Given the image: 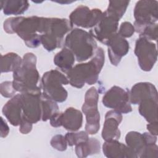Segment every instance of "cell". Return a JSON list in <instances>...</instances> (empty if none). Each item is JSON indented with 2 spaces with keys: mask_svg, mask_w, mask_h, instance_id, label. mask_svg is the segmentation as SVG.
Returning a JSON list of instances; mask_svg holds the SVG:
<instances>
[{
  "mask_svg": "<svg viewBox=\"0 0 158 158\" xmlns=\"http://www.w3.org/2000/svg\"><path fill=\"white\" fill-rule=\"evenodd\" d=\"M104 62V53L102 48L96 50L94 57L88 63L75 65L67 73L70 84L77 88H81L85 83H95Z\"/></svg>",
  "mask_w": 158,
  "mask_h": 158,
  "instance_id": "6da1fadb",
  "label": "cell"
},
{
  "mask_svg": "<svg viewBox=\"0 0 158 158\" xmlns=\"http://www.w3.org/2000/svg\"><path fill=\"white\" fill-rule=\"evenodd\" d=\"M36 58L32 53L26 54L21 65L14 72L13 86L22 93H41L37 86L40 76L36 69Z\"/></svg>",
  "mask_w": 158,
  "mask_h": 158,
  "instance_id": "7a4b0ae2",
  "label": "cell"
},
{
  "mask_svg": "<svg viewBox=\"0 0 158 158\" xmlns=\"http://www.w3.org/2000/svg\"><path fill=\"white\" fill-rule=\"evenodd\" d=\"M65 46L72 51L78 61H83L90 58L97 47L96 43L91 35L78 28L73 29L67 36Z\"/></svg>",
  "mask_w": 158,
  "mask_h": 158,
  "instance_id": "3957f363",
  "label": "cell"
},
{
  "mask_svg": "<svg viewBox=\"0 0 158 158\" xmlns=\"http://www.w3.org/2000/svg\"><path fill=\"white\" fill-rule=\"evenodd\" d=\"M69 80L57 70H51L44 73L42 78L43 96L48 99L57 102L65 101L67 92L62 85H67Z\"/></svg>",
  "mask_w": 158,
  "mask_h": 158,
  "instance_id": "277c9868",
  "label": "cell"
},
{
  "mask_svg": "<svg viewBox=\"0 0 158 158\" xmlns=\"http://www.w3.org/2000/svg\"><path fill=\"white\" fill-rule=\"evenodd\" d=\"M98 94L95 88L93 87L87 91L82 110L86 117V131L88 134L93 135L99 129V112L98 110Z\"/></svg>",
  "mask_w": 158,
  "mask_h": 158,
  "instance_id": "5b68a950",
  "label": "cell"
},
{
  "mask_svg": "<svg viewBox=\"0 0 158 158\" xmlns=\"http://www.w3.org/2000/svg\"><path fill=\"white\" fill-rule=\"evenodd\" d=\"M41 93H22L20 94L22 109L23 111L22 119L31 123H36L42 117Z\"/></svg>",
  "mask_w": 158,
  "mask_h": 158,
  "instance_id": "8992f818",
  "label": "cell"
},
{
  "mask_svg": "<svg viewBox=\"0 0 158 158\" xmlns=\"http://www.w3.org/2000/svg\"><path fill=\"white\" fill-rule=\"evenodd\" d=\"M135 52L141 69L144 71L151 70L157 60L156 44L144 38L140 37L136 42Z\"/></svg>",
  "mask_w": 158,
  "mask_h": 158,
  "instance_id": "52a82bcc",
  "label": "cell"
},
{
  "mask_svg": "<svg viewBox=\"0 0 158 158\" xmlns=\"http://www.w3.org/2000/svg\"><path fill=\"white\" fill-rule=\"evenodd\" d=\"M103 16L100 9L90 10L86 6H80L70 14V22L78 27L91 28L96 26Z\"/></svg>",
  "mask_w": 158,
  "mask_h": 158,
  "instance_id": "ba28073f",
  "label": "cell"
},
{
  "mask_svg": "<svg viewBox=\"0 0 158 158\" xmlns=\"http://www.w3.org/2000/svg\"><path fill=\"white\" fill-rule=\"evenodd\" d=\"M129 100L128 93L122 88L115 86L106 93L102 103L105 106L114 109L120 113H127L131 111Z\"/></svg>",
  "mask_w": 158,
  "mask_h": 158,
  "instance_id": "9c48e42d",
  "label": "cell"
},
{
  "mask_svg": "<svg viewBox=\"0 0 158 158\" xmlns=\"http://www.w3.org/2000/svg\"><path fill=\"white\" fill-rule=\"evenodd\" d=\"M51 125L57 127L62 125L66 130L76 131L82 125V114L75 108H68L64 113H56L50 118Z\"/></svg>",
  "mask_w": 158,
  "mask_h": 158,
  "instance_id": "30bf717a",
  "label": "cell"
},
{
  "mask_svg": "<svg viewBox=\"0 0 158 158\" xmlns=\"http://www.w3.org/2000/svg\"><path fill=\"white\" fill-rule=\"evenodd\" d=\"M118 21L104 12L102 19L91 30V36L107 45L110 38L116 34Z\"/></svg>",
  "mask_w": 158,
  "mask_h": 158,
  "instance_id": "8fae6325",
  "label": "cell"
},
{
  "mask_svg": "<svg viewBox=\"0 0 158 158\" xmlns=\"http://www.w3.org/2000/svg\"><path fill=\"white\" fill-rule=\"evenodd\" d=\"M136 23L139 24L154 23L157 20V1H139L134 11Z\"/></svg>",
  "mask_w": 158,
  "mask_h": 158,
  "instance_id": "7c38bea8",
  "label": "cell"
},
{
  "mask_svg": "<svg viewBox=\"0 0 158 158\" xmlns=\"http://www.w3.org/2000/svg\"><path fill=\"white\" fill-rule=\"evenodd\" d=\"M121 113L116 110H110L106 113L105 122L102 131V136L106 141L117 140L120 136L118 126L122 121Z\"/></svg>",
  "mask_w": 158,
  "mask_h": 158,
  "instance_id": "4fadbf2b",
  "label": "cell"
},
{
  "mask_svg": "<svg viewBox=\"0 0 158 158\" xmlns=\"http://www.w3.org/2000/svg\"><path fill=\"white\" fill-rule=\"evenodd\" d=\"M108 55L112 65H117L120 61L122 57L129 51V44L126 40L118 33L114 35L107 43Z\"/></svg>",
  "mask_w": 158,
  "mask_h": 158,
  "instance_id": "5bb4252c",
  "label": "cell"
},
{
  "mask_svg": "<svg viewBox=\"0 0 158 158\" xmlns=\"http://www.w3.org/2000/svg\"><path fill=\"white\" fill-rule=\"evenodd\" d=\"M150 98H157L156 88L151 83H139L132 87L130 97L131 103L139 104L142 101Z\"/></svg>",
  "mask_w": 158,
  "mask_h": 158,
  "instance_id": "9a60e30c",
  "label": "cell"
},
{
  "mask_svg": "<svg viewBox=\"0 0 158 158\" xmlns=\"http://www.w3.org/2000/svg\"><path fill=\"white\" fill-rule=\"evenodd\" d=\"M20 94H17L9 101L2 109L3 114L7 117L12 125L17 126L20 124L22 114Z\"/></svg>",
  "mask_w": 158,
  "mask_h": 158,
  "instance_id": "2e32d148",
  "label": "cell"
},
{
  "mask_svg": "<svg viewBox=\"0 0 158 158\" xmlns=\"http://www.w3.org/2000/svg\"><path fill=\"white\" fill-rule=\"evenodd\" d=\"M103 152L107 157H135L132 151L116 140L108 141L103 145Z\"/></svg>",
  "mask_w": 158,
  "mask_h": 158,
  "instance_id": "e0dca14e",
  "label": "cell"
},
{
  "mask_svg": "<svg viewBox=\"0 0 158 158\" xmlns=\"http://www.w3.org/2000/svg\"><path fill=\"white\" fill-rule=\"evenodd\" d=\"M139 104V111L140 114L149 123L157 122V98H148L142 101Z\"/></svg>",
  "mask_w": 158,
  "mask_h": 158,
  "instance_id": "ac0fdd59",
  "label": "cell"
},
{
  "mask_svg": "<svg viewBox=\"0 0 158 158\" xmlns=\"http://www.w3.org/2000/svg\"><path fill=\"white\" fill-rule=\"evenodd\" d=\"M54 62L61 70L67 73L72 69L75 62V56L67 48H64L58 52L54 58Z\"/></svg>",
  "mask_w": 158,
  "mask_h": 158,
  "instance_id": "d6986e66",
  "label": "cell"
},
{
  "mask_svg": "<svg viewBox=\"0 0 158 158\" xmlns=\"http://www.w3.org/2000/svg\"><path fill=\"white\" fill-rule=\"evenodd\" d=\"M1 3L3 12L7 15L21 14L26 11L29 6L27 1H6Z\"/></svg>",
  "mask_w": 158,
  "mask_h": 158,
  "instance_id": "ffe728a7",
  "label": "cell"
},
{
  "mask_svg": "<svg viewBox=\"0 0 158 158\" xmlns=\"http://www.w3.org/2000/svg\"><path fill=\"white\" fill-rule=\"evenodd\" d=\"M21 58L14 53H9L2 56L1 72H7L16 70L22 64Z\"/></svg>",
  "mask_w": 158,
  "mask_h": 158,
  "instance_id": "44dd1931",
  "label": "cell"
},
{
  "mask_svg": "<svg viewBox=\"0 0 158 158\" xmlns=\"http://www.w3.org/2000/svg\"><path fill=\"white\" fill-rule=\"evenodd\" d=\"M99 141L96 139L91 138L88 141L79 143L76 146V152L78 156L82 154V157H86L90 154L97 153L99 151Z\"/></svg>",
  "mask_w": 158,
  "mask_h": 158,
  "instance_id": "7402d4cb",
  "label": "cell"
},
{
  "mask_svg": "<svg viewBox=\"0 0 158 158\" xmlns=\"http://www.w3.org/2000/svg\"><path fill=\"white\" fill-rule=\"evenodd\" d=\"M128 4L129 1H110L108 8L104 12L119 20L124 14Z\"/></svg>",
  "mask_w": 158,
  "mask_h": 158,
  "instance_id": "603a6c76",
  "label": "cell"
},
{
  "mask_svg": "<svg viewBox=\"0 0 158 158\" xmlns=\"http://www.w3.org/2000/svg\"><path fill=\"white\" fill-rule=\"evenodd\" d=\"M41 107H42V117L43 121H46L50 119L58 110L57 105L54 101L46 98L43 95L41 98Z\"/></svg>",
  "mask_w": 158,
  "mask_h": 158,
  "instance_id": "cb8c5ba5",
  "label": "cell"
},
{
  "mask_svg": "<svg viewBox=\"0 0 158 158\" xmlns=\"http://www.w3.org/2000/svg\"><path fill=\"white\" fill-rule=\"evenodd\" d=\"M88 136L86 133L80 131L78 133H68L65 135V139L70 146L78 144L79 143L88 140Z\"/></svg>",
  "mask_w": 158,
  "mask_h": 158,
  "instance_id": "d4e9b609",
  "label": "cell"
},
{
  "mask_svg": "<svg viewBox=\"0 0 158 158\" xmlns=\"http://www.w3.org/2000/svg\"><path fill=\"white\" fill-rule=\"evenodd\" d=\"M51 145L57 150L64 151L66 149V140L62 135H56L54 136L51 141Z\"/></svg>",
  "mask_w": 158,
  "mask_h": 158,
  "instance_id": "484cf974",
  "label": "cell"
},
{
  "mask_svg": "<svg viewBox=\"0 0 158 158\" xmlns=\"http://www.w3.org/2000/svg\"><path fill=\"white\" fill-rule=\"evenodd\" d=\"M135 31L134 27L130 22H123L121 24L119 32L118 33L122 37H130Z\"/></svg>",
  "mask_w": 158,
  "mask_h": 158,
  "instance_id": "4316f807",
  "label": "cell"
},
{
  "mask_svg": "<svg viewBox=\"0 0 158 158\" xmlns=\"http://www.w3.org/2000/svg\"><path fill=\"white\" fill-rule=\"evenodd\" d=\"M4 86V93L1 94L2 96L5 97H11L15 93L16 90L14 89L13 86V84L10 81H6L2 83Z\"/></svg>",
  "mask_w": 158,
  "mask_h": 158,
  "instance_id": "83f0119b",
  "label": "cell"
},
{
  "mask_svg": "<svg viewBox=\"0 0 158 158\" xmlns=\"http://www.w3.org/2000/svg\"><path fill=\"white\" fill-rule=\"evenodd\" d=\"M147 129L151 135L156 136L157 135V122L149 123V124L147 125Z\"/></svg>",
  "mask_w": 158,
  "mask_h": 158,
  "instance_id": "f1b7e54d",
  "label": "cell"
}]
</instances>
